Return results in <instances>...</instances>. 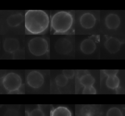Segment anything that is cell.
Segmentation results:
<instances>
[{
	"instance_id": "1",
	"label": "cell",
	"mask_w": 125,
	"mask_h": 116,
	"mask_svg": "<svg viewBox=\"0 0 125 116\" xmlns=\"http://www.w3.org/2000/svg\"><path fill=\"white\" fill-rule=\"evenodd\" d=\"M25 33L30 34H41L48 29L50 19L48 14L41 10H29L24 15Z\"/></svg>"
},
{
	"instance_id": "2",
	"label": "cell",
	"mask_w": 125,
	"mask_h": 116,
	"mask_svg": "<svg viewBox=\"0 0 125 116\" xmlns=\"http://www.w3.org/2000/svg\"><path fill=\"white\" fill-rule=\"evenodd\" d=\"M73 23V18L68 12L61 11L54 14L51 17L50 24L54 33L63 34L68 32Z\"/></svg>"
},
{
	"instance_id": "3",
	"label": "cell",
	"mask_w": 125,
	"mask_h": 116,
	"mask_svg": "<svg viewBox=\"0 0 125 116\" xmlns=\"http://www.w3.org/2000/svg\"><path fill=\"white\" fill-rule=\"evenodd\" d=\"M1 84L9 94L20 93L22 86V79L17 73L10 71L5 73L1 79Z\"/></svg>"
},
{
	"instance_id": "4",
	"label": "cell",
	"mask_w": 125,
	"mask_h": 116,
	"mask_svg": "<svg viewBox=\"0 0 125 116\" xmlns=\"http://www.w3.org/2000/svg\"><path fill=\"white\" fill-rule=\"evenodd\" d=\"M27 46L30 53L37 57L46 54L49 50L48 42L43 37L36 36L32 38L29 40Z\"/></svg>"
},
{
	"instance_id": "5",
	"label": "cell",
	"mask_w": 125,
	"mask_h": 116,
	"mask_svg": "<svg viewBox=\"0 0 125 116\" xmlns=\"http://www.w3.org/2000/svg\"><path fill=\"white\" fill-rule=\"evenodd\" d=\"M44 81L43 75L38 70H31L26 76L27 84L32 88L38 89L40 88L43 85Z\"/></svg>"
},
{
	"instance_id": "6",
	"label": "cell",
	"mask_w": 125,
	"mask_h": 116,
	"mask_svg": "<svg viewBox=\"0 0 125 116\" xmlns=\"http://www.w3.org/2000/svg\"><path fill=\"white\" fill-rule=\"evenodd\" d=\"M55 49L56 51L60 54H67L72 50L73 45L68 39L61 38L55 43Z\"/></svg>"
},
{
	"instance_id": "7",
	"label": "cell",
	"mask_w": 125,
	"mask_h": 116,
	"mask_svg": "<svg viewBox=\"0 0 125 116\" xmlns=\"http://www.w3.org/2000/svg\"><path fill=\"white\" fill-rule=\"evenodd\" d=\"M2 47L6 52L11 54H15L20 49V42L16 38H6L3 41Z\"/></svg>"
},
{
	"instance_id": "8",
	"label": "cell",
	"mask_w": 125,
	"mask_h": 116,
	"mask_svg": "<svg viewBox=\"0 0 125 116\" xmlns=\"http://www.w3.org/2000/svg\"><path fill=\"white\" fill-rule=\"evenodd\" d=\"M79 21L83 28L86 29H89L95 26L96 19L92 14L90 13H85L80 17Z\"/></svg>"
},
{
	"instance_id": "9",
	"label": "cell",
	"mask_w": 125,
	"mask_h": 116,
	"mask_svg": "<svg viewBox=\"0 0 125 116\" xmlns=\"http://www.w3.org/2000/svg\"><path fill=\"white\" fill-rule=\"evenodd\" d=\"M122 44L120 40L114 37L108 38L104 43L105 48L110 53H117L120 50Z\"/></svg>"
},
{
	"instance_id": "10",
	"label": "cell",
	"mask_w": 125,
	"mask_h": 116,
	"mask_svg": "<svg viewBox=\"0 0 125 116\" xmlns=\"http://www.w3.org/2000/svg\"><path fill=\"white\" fill-rule=\"evenodd\" d=\"M24 16L21 13H16L7 17L6 19L7 24L11 28H16L23 22Z\"/></svg>"
},
{
	"instance_id": "11",
	"label": "cell",
	"mask_w": 125,
	"mask_h": 116,
	"mask_svg": "<svg viewBox=\"0 0 125 116\" xmlns=\"http://www.w3.org/2000/svg\"><path fill=\"white\" fill-rule=\"evenodd\" d=\"M96 49V44L95 42L90 38L84 39L80 44V50L85 54L89 55L93 53Z\"/></svg>"
},
{
	"instance_id": "12",
	"label": "cell",
	"mask_w": 125,
	"mask_h": 116,
	"mask_svg": "<svg viewBox=\"0 0 125 116\" xmlns=\"http://www.w3.org/2000/svg\"><path fill=\"white\" fill-rule=\"evenodd\" d=\"M121 20L120 17L116 14L111 13L107 15L105 18V24L107 28L114 30L120 26Z\"/></svg>"
},
{
	"instance_id": "13",
	"label": "cell",
	"mask_w": 125,
	"mask_h": 116,
	"mask_svg": "<svg viewBox=\"0 0 125 116\" xmlns=\"http://www.w3.org/2000/svg\"><path fill=\"white\" fill-rule=\"evenodd\" d=\"M50 116H72V114L67 107L59 106L52 110Z\"/></svg>"
},
{
	"instance_id": "14",
	"label": "cell",
	"mask_w": 125,
	"mask_h": 116,
	"mask_svg": "<svg viewBox=\"0 0 125 116\" xmlns=\"http://www.w3.org/2000/svg\"><path fill=\"white\" fill-rule=\"evenodd\" d=\"M120 79L117 75L108 76L105 81V84L106 86L108 88L112 90L118 88L120 85Z\"/></svg>"
},
{
	"instance_id": "15",
	"label": "cell",
	"mask_w": 125,
	"mask_h": 116,
	"mask_svg": "<svg viewBox=\"0 0 125 116\" xmlns=\"http://www.w3.org/2000/svg\"><path fill=\"white\" fill-rule=\"evenodd\" d=\"M80 83L84 87L93 86L95 83L94 78L89 73L86 74L79 78Z\"/></svg>"
},
{
	"instance_id": "16",
	"label": "cell",
	"mask_w": 125,
	"mask_h": 116,
	"mask_svg": "<svg viewBox=\"0 0 125 116\" xmlns=\"http://www.w3.org/2000/svg\"><path fill=\"white\" fill-rule=\"evenodd\" d=\"M56 84L60 87L65 86L68 83V79L65 77L62 74L58 75L55 79Z\"/></svg>"
},
{
	"instance_id": "17",
	"label": "cell",
	"mask_w": 125,
	"mask_h": 116,
	"mask_svg": "<svg viewBox=\"0 0 125 116\" xmlns=\"http://www.w3.org/2000/svg\"><path fill=\"white\" fill-rule=\"evenodd\" d=\"M106 116H123V113L119 108L113 107L108 109Z\"/></svg>"
},
{
	"instance_id": "18",
	"label": "cell",
	"mask_w": 125,
	"mask_h": 116,
	"mask_svg": "<svg viewBox=\"0 0 125 116\" xmlns=\"http://www.w3.org/2000/svg\"><path fill=\"white\" fill-rule=\"evenodd\" d=\"M28 116H44L43 111L39 108H35L28 113Z\"/></svg>"
},
{
	"instance_id": "19",
	"label": "cell",
	"mask_w": 125,
	"mask_h": 116,
	"mask_svg": "<svg viewBox=\"0 0 125 116\" xmlns=\"http://www.w3.org/2000/svg\"><path fill=\"white\" fill-rule=\"evenodd\" d=\"M82 93L83 94H96L97 91L93 86H89L84 87Z\"/></svg>"
},
{
	"instance_id": "20",
	"label": "cell",
	"mask_w": 125,
	"mask_h": 116,
	"mask_svg": "<svg viewBox=\"0 0 125 116\" xmlns=\"http://www.w3.org/2000/svg\"><path fill=\"white\" fill-rule=\"evenodd\" d=\"M82 116H93V111L91 107L86 106L82 109Z\"/></svg>"
},
{
	"instance_id": "21",
	"label": "cell",
	"mask_w": 125,
	"mask_h": 116,
	"mask_svg": "<svg viewBox=\"0 0 125 116\" xmlns=\"http://www.w3.org/2000/svg\"><path fill=\"white\" fill-rule=\"evenodd\" d=\"M62 74L68 79H71L74 77L75 71L73 69H64L62 70Z\"/></svg>"
},
{
	"instance_id": "22",
	"label": "cell",
	"mask_w": 125,
	"mask_h": 116,
	"mask_svg": "<svg viewBox=\"0 0 125 116\" xmlns=\"http://www.w3.org/2000/svg\"><path fill=\"white\" fill-rule=\"evenodd\" d=\"M119 70L117 69H105L103 70V72L107 77L115 76L117 74Z\"/></svg>"
},
{
	"instance_id": "23",
	"label": "cell",
	"mask_w": 125,
	"mask_h": 116,
	"mask_svg": "<svg viewBox=\"0 0 125 116\" xmlns=\"http://www.w3.org/2000/svg\"><path fill=\"white\" fill-rule=\"evenodd\" d=\"M4 116H18V113L17 112V111L11 110L8 111H7Z\"/></svg>"
}]
</instances>
